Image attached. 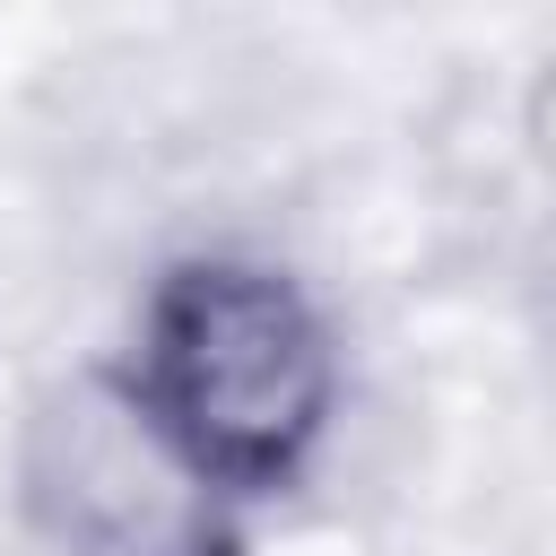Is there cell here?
<instances>
[{"label": "cell", "mask_w": 556, "mask_h": 556, "mask_svg": "<svg viewBox=\"0 0 556 556\" xmlns=\"http://www.w3.org/2000/svg\"><path fill=\"white\" fill-rule=\"evenodd\" d=\"M113 400L208 513H252L295 495L330 443L339 330L287 261L191 243L148 278Z\"/></svg>", "instance_id": "1"}]
</instances>
